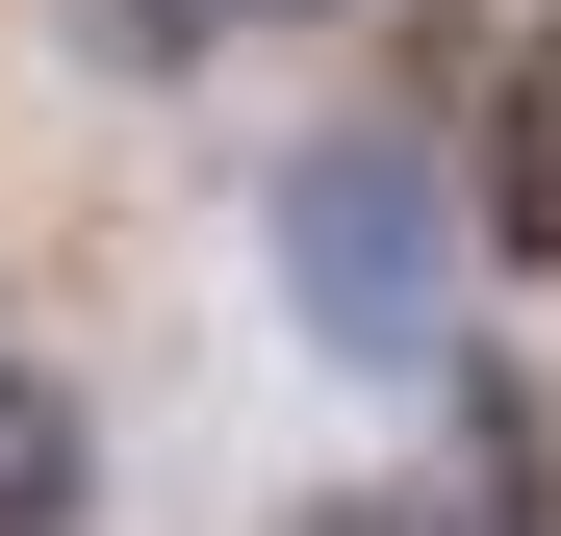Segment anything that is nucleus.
Listing matches in <instances>:
<instances>
[{
    "mask_svg": "<svg viewBox=\"0 0 561 536\" xmlns=\"http://www.w3.org/2000/svg\"><path fill=\"white\" fill-rule=\"evenodd\" d=\"M485 282H561V26H511V103H485Z\"/></svg>",
    "mask_w": 561,
    "mask_h": 536,
    "instance_id": "f03ea898",
    "label": "nucleus"
},
{
    "mask_svg": "<svg viewBox=\"0 0 561 536\" xmlns=\"http://www.w3.org/2000/svg\"><path fill=\"white\" fill-rule=\"evenodd\" d=\"M230 26H255V0H51V52H77V77H205Z\"/></svg>",
    "mask_w": 561,
    "mask_h": 536,
    "instance_id": "20e7f679",
    "label": "nucleus"
},
{
    "mask_svg": "<svg viewBox=\"0 0 561 536\" xmlns=\"http://www.w3.org/2000/svg\"><path fill=\"white\" fill-rule=\"evenodd\" d=\"M0 536H103V409L0 332Z\"/></svg>",
    "mask_w": 561,
    "mask_h": 536,
    "instance_id": "7ed1b4c3",
    "label": "nucleus"
},
{
    "mask_svg": "<svg viewBox=\"0 0 561 536\" xmlns=\"http://www.w3.org/2000/svg\"><path fill=\"white\" fill-rule=\"evenodd\" d=\"M459 282H485V205L434 179V128H307L280 153V307H307L332 384H459Z\"/></svg>",
    "mask_w": 561,
    "mask_h": 536,
    "instance_id": "f257e3e1",
    "label": "nucleus"
},
{
    "mask_svg": "<svg viewBox=\"0 0 561 536\" xmlns=\"http://www.w3.org/2000/svg\"><path fill=\"white\" fill-rule=\"evenodd\" d=\"M255 26H307V0H255Z\"/></svg>",
    "mask_w": 561,
    "mask_h": 536,
    "instance_id": "423d86ee",
    "label": "nucleus"
},
{
    "mask_svg": "<svg viewBox=\"0 0 561 536\" xmlns=\"http://www.w3.org/2000/svg\"><path fill=\"white\" fill-rule=\"evenodd\" d=\"M280 536H459L434 486H332V511H280Z\"/></svg>",
    "mask_w": 561,
    "mask_h": 536,
    "instance_id": "39448f33",
    "label": "nucleus"
}]
</instances>
